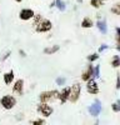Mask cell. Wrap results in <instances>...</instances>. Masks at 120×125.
I'll use <instances>...</instances> for the list:
<instances>
[{
  "label": "cell",
  "mask_w": 120,
  "mask_h": 125,
  "mask_svg": "<svg viewBox=\"0 0 120 125\" xmlns=\"http://www.w3.org/2000/svg\"><path fill=\"white\" fill-rule=\"evenodd\" d=\"M59 93L58 90H48V91H43L39 95V100L41 103H50L54 100H59Z\"/></svg>",
  "instance_id": "1"
},
{
  "label": "cell",
  "mask_w": 120,
  "mask_h": 125,
  "mask_svg": "<svg viewBox=\"0 0 120 125\" xmlns=\"http://www.w3.org/2000/svg\"><path fill=\"white\" fill-rule=\"evenodd\" d=\"M80 94H81V84H80V83H74V84L70 86L69 101L71 104L78 103V100L80 99Z\"/></svg>",
  "instance_id": "2"
},
{
  "label": "cell",
  "mask_w": 120,
  "mask_h": 125,
  "mask_svg": "<svg viewBox=\"0 0 120 125\" xmlns=\"http://www.w3.org/2000/svg\"><path fill=\"white\" fill-rule=\"evenodd\" d=\"M34 28H35L36 33H48V31H50L53 29V24H51V21H50L49 19L43 18Z\"/></svg>",
  "instance_id": "3"
},
{
  "label": "cell",
  "mask_w": 120,
  "mask_h": 125,
  "mask_svg": "<svg viewBox=\"0 0 120 125\" xmlns=\"http://www.w3.org/2000/svg\"><path fill=\"white\" fill-rule=\"evenodd\" d=\"M0 105L5 110H11L16 105V99L13 95H4L0 99Z\"/></svg>",
  "instance_id": "4"
},
{
  "label": "cell",
  "mask_w": 120,
  "mask_h": 125,
  "mask_svg": "<svg viewBox=\"0 0 120 125\" xmlns=\"http://www.w3.org/2000/svg\"><path fill=\"white\" fill-rule=\"evenodd\" d=\"M36 110H38V113L40 114V115H43L44 118H49L54 113L53 106H50L49 103H41V101H40V104L38 105Z\"/></svg>",
  "instance_id": "5"
},
{
  "label": "cell",
  "mask_w": 120,
  "mask_h": 125,
  "mask_svg": "<svg viewBox=\"0 0 120 125\" xmlns=\"http://www.w3.org/2000/svg\"><path fill=\"white\" fill-rule=\"evenodd\" d=\"M101 109H103L101 101H100L99 99H96V100H94V103L91 104V105L88 108V111H89V114L91 116L96 118V116H99V114L101 113Z\"/></svg>",
  "instance_id": "6"
},
{
  "label": "cell",
  "mask_w": 120,
  "mask_h": 125,
  "mask_svg": "<svg viewBox=\"0 0 120 125\" xmlns=\"http://www.w3.org/2000/svg\"><path fill=\"white\" fill-rule=\"evenodd\" d=\"M86 91L90 95H96V94H99V85L96 83V79L91 78L90 80L86 81Z\"/></svg>",
  "instance_id": "7"
},
{
  "label": "cell",
  "mask_w": 120,
  "mask_h": 125,
  "mask_svg": "<svg viewBox=\"0 0 120 125\" xmlns=\"http://www.w3.org/2000/svg\"><path fill=\"white\" fill-rule=\"evenodd\" d=\"M91 78H94V65L93 62H89L88 64V68L81 73V75H80V79H81V81H88L90 80Z\"/></svg>",
  "instance_id": "8"
},
{
  "label": "cell",
  "mask_w": 120,
  "mask_h": 125,
  "mask_svg": "<svg viewBox=\"0 0 120 125\" xmlns=\"http://www.w3.org/2000/svg\"><path fill=\"white\" fill-rule=\"evenodd\" d=\"M34 16H35V13L31 9H23V10H20V13H19V18H20V20H23V21H28L30 19H34Z\"/></svg>",
  "instance_id": "9"
},
{
  "label": "cell",
  "mask_w": 120,
  "mask_h": 125,
  "mask_svg": "<svg viewBox=\"0 0 120 125\" xmlns=\"http://www.w3.org/2000/svg\"><path fill=\"white\" fill-rule=\"evenodd\" d=\"M13 93L16 94V95H19V96L24 94V80H23V79H18V80L14 83Z\"/></svg>",
  "instance_id": "10"
},
{
  "label": "cell",
  "mask_w": 120,
  "mask_h": 125,
  "mask_svg": "<svg viewBox=\"0 0 120 125\" xmlns=\"http://www.w3.org/2000/svg\"><path fill=\"white\" fill-rule=\"evenodd\" d=\"M69 96H70V86H65L63 90H60V93H59V101H60V104H65L66 101H69Z\"/></svg>",
  "instance_id": "11"
},
{
  "label": "cell",
  "mask_w": 120,
  "mask_h": 125,
  "mask_svg": "<svg viewBox=\"0 0 120 125\" xmlns=\"http://www.w3.org/2000/svg\"><path fill=\"white\" fill-rule=\"evenodd\" d=\"M96 28H98V30H99L103 35L106 34V33H108V24H106V20H105V19H101L100 16H98Z\"/></svg>",
  "instance_id": "12"
},
{
  "label": "cell",
  "mask_w": 120,
  "mask_h": 125,
  "mask_svg": "<svg viewBox=\"0 0 120 125\" xmlns=\"http://www.w3.org/2000/svg\"><path fill=\"white\" fill-rule=\"evenodd\" d=\"M80 25H81V28L84 29H90V28H93L94 26V20L91 18H84L81 20V23H80Z\"/></svg>",
  "instance_id": "13"
},
{
  "label": "cell",
  "mask_w": 120,
  "mask_h": 125,
  "mask_svg": "<svg viewBox=\"0 0 120 125\" xmlns=\"http://www.w3.org/2000/svg\"><path fill=\"white\" fill-rule=\"evenodd\" d=\"M14 76H15L14 70H10V71L5 73V74H4V83H5L6 85H10L14 81Z\"/></svg>",
  "instance_id": "14"
},
{
  "label": "cell",
  "mask_w": 120,
  "mask_h": 125,
  "mask_svg": "<svg viewBox=\"0 0 120 125\" xmlns=\"http://www.w3.org/2000/svg\"><path fill=\"white\" fill-rule=\"evenodd\" d=\"M60 50V45H53V46H49V48H45L44 49V54L46 55H53L55 53Z\"/></svg>",
  "instance_id": "15"
},
{
  "label": "cell",
  "mask_w": 120,
  "mask_h": 125,
  "mask_svg": "<svg viewBox=\"0 0 120 125\" xmlns=\"http://www.w3.org/2000/svg\"><path fill=\"white\" fill-rule=\"evenodd\" d=\"M110 65H111V68H114V69L120 68V56L119 55H113L111 60H110Z\"/></svg>",
  "instance_id": "16"
},
{
  "label": "cell",
  "mask_w": 120,
  "mask_h": 125,
  "mask_svg": "<svg viewBox=\"0 0 120 125\" xmlns=\"http://www.w3.org/2000/svg\"><path fill=\"white\" fill-rule=\"evenodd\" d=\"M110 13L114 15H120V1H118L116 4H114L110 8Z\"/></svg>",
  "instance_id": "17"
},
{
  "label": "cell",
  "mask_w": 120,
  "mask_h": 125,
  "mask_svg": "<svg viewBox=\"0 0 120 125\" xmlns=\"http://www.w3.org/2000/svg\"><path fill=\"white\" fill-rule=\"evenodd\" d=\"M90 5L94 9H100L101 5H104V1L103 0H90Z\"/></svg>",
  "instance_id": "18"
},
{
  "label": "cell",
  "mask_w": 120,
  "mask_h": 125,
  "mask_svg": "<svg viewBox=\"0 0 120 125\" xmlns=\"http://www.w3.org/2000/svg\"><path fill=\"white\" fill-rule=\"evenodd\" d=\"M55 6L60 10V11H64V10L66 9V5H65V3L63 1V0H55Z\"/></svg>",
  "instance_id": "19"
},
{
  "label": "cell",
  "mask_w": 120,
  "mask_h": 125,
  "mask_svg": "<svg viewBox=\"0 0 120 125\" xmlns=\"http://www.w3.org/2000/svg\"><path fill=\"white\" fill-rule=\"evenodd\" d=\"M111 110L114 113H120V99L116 100V101H114L111 104Z\"/></svg>",
  "instance_id": "20"
},
{
  "label": "cell",
  "mask_w": 120,
  "mask_h": 125,
  "mask_svg": "<svg viewBox=\"0 0 120 125\" xmlns=\"http://www.w3.org/2000/svg\"><path fill=\"white\" fill-rule=\"evenodd\" d=\"M100 58V55H99V53H94V54H90V55H88V61L89 62H94V61H96L98 59Z\"/></svg>",
  "instance_id": "21"
},
{
  "label": "cell",
  "mask_w": 120,
  "mask_h": 125,
  "mask_svg": "<svg viewBox=\"0 0 120 125\" xmlns=\"http://www.w3.org/2000/svg\"><path fill=\"white\" fill-rule=\"evenodd\" d=\"M115 43L116 45H120V28L115 29Z\"/></svg>",
  "instance_id": "22"
},
{
  "label": "cell",
  "mask_w": 120,
  "mask_h": 125,
  "mask_svg": "<svg viewBox=\"0 0 120 125\" xmlns=\"http://www.w3.org/2000/svg\"><path fill=\"white\" fill-rule=\"evenodd\" d=\"M100 78V65H95L94 66V79H99Z\"/></svg>",
  "instance_id": "23"
},
{
  "label": "cell",
  "mask_w": 120,
  "mask_h": 125,
  "mask_svg": "<svg viewBox=\"0 0 120 125\" xmlns=\"http://www.w3.org/2000/svg\"><path fill=\"white\" fill-rule=\"evenodd\" d=\"M43 19V16L41 15H40V14H35V16H34V23H33V25L35 26L39 21H40V20H41Z\"/></svg>",
  "instance_id": "24"
},
{
  "label": "cell",
  "mask_w": 120,
  "mask_h": 125,
  "mask_svg": "<svg viewBox=\"0 0 120 125\" xmlns=\"http://www.w3.org/2000/svg\"><path fill=\"white\" fill-rule=\"evenodd\" d=\"M65 81H66V79H65V78H61V76H60V78H58V79H56V84H58V85H60V86H63V85L65 84Z\"/></svg>",
  "instance_id": "25"
},
{
  "label": "cell",
  "mask_w": 120,
  "mask_h": 125,
  "mask_svg": "<svg viewBox=\"0 0 120 125\" xmlns=\"http://www.w3.org/2000/svg\"><path fill=\"white\" fill-rule=\"evenodd\" d=\"M30 123L34 125H40V124H45V120L44 119H36V120H31Z\"/></svg>",
  "instance_id": "26"
},
{
  "label": "cell",
  "mask_w": 120,
  "mask_h": 125,
  "mask_svg": "<svg viewBox=\"0 0 120 125\" xmlns=\"http://www.w3.org/2000/svg\"><path fill=\"white\" fill-rule=\"evenodd\" d=\"M115 89L120 90V74L116 75V83H115Z\"/></svg>",
  "instance_id": "27"
},
{
  "label": "cell",
  "mask_w": 120,
  "mask_h": 125,
  "mask_svg": "<svg viewBox=\"0 0 120 125\" xmlns=\"http://www.w3.org/2000/svg\"><path fill=\"white\" fill-rule=\"evenodd\" d=\"M108 48H109V46H108L106 44H103L101 46H100V48H99V50H98V53H101V51H104V50H106Z\"/></svg>",
  "instance_id": "28"
},
{
  "label": "cell",
  "mask_w": 120,
  "mask_h": 125,
  "mask_svg": "<svg viewBox=\"0 0 120 125\" xmlns=\"http://www.w3.org/2000/svg\"><path fill=\"white\" fill-rule=\"evenodd\" d=\"M19 53H20V55H21V56H26V54H25V51H23V50H20Z\"/></svg>",
  "instance_id": "29"
},
{
  "label": "cell",
  "mask_w": 120,
  "mask_h": 125,
  "mask_svg": "<svg viewBox=\"0 0 120 125\" xmlns=\"http://www.w3.org/2000/svg\"><path fill=\"white\" fill-rule=\"evenodd\" d=\"M116 50H118V51H120V45H116Z\"/></svg>",
  "instance_id": "30"
},
{
  "label": "cell",
  "mask_w": 120,
  "mask_h": 125,
  "mask_svg": "<svg viewBox=\"0 0 120 125\" xmlns=\"http://www.w3.org/2000/svg\"><path fill=\"white\" fill-rule=\"evenodd\" d=\"M15 1H16V3H21V1H23V0H15Z\"/></svg>",
  "instance_id": "31"
},
{
  "label": "cell",
  "mask_w": 120,
  "mask_h": 125,
  "mask_svg": "<svg viewBox=\"0 0 120 125\" xmlns=\"http://www.w3.org/2000/svg\"><path fill=\"white\" fill-rule=\"evenodd\" d=\"M78 3H79V4H81V3H83V0H78Z\"/></svg>",
  "instance_id": "32"
},
{
  "label": "cell",
  "mask_w": 120,
  "mask_h": 125,
  "mask_svg": "<svg viewBox=\"0 0 120 125\" xmlns=\"http://www.w3.org/2000/svg\"><path fill=\"white\" fill-rule=\"evenodd\" d=\"M103 1H104V3H105V1H108V0H103Z\"/></svg>",
  "instance_id": "33"
},
{
  "label": "cell",
  "mask_w": 120,
  "mask_h": 125,
  "mask_svg": "<svg viewBox=\"0 0 120 125\" xmlns=\"http://www.w3.org/2000/svg\"><path fill=\"white\" fill-rule=\"evenodd\" d=\"M0 70H1V68H0Z\"/></svg>",
  "instance_id": "34"
}]
</instances>
